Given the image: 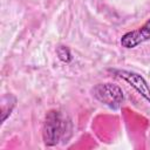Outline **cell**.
<instances>
[{
    "instance_id": "277c9868",
    "label": "cell",
    "mask_w": 150,
    "mask_h": 150,
    "mask_svg": "<svg viewBox=\"0 0 150 150\" xmlns=\"http://www.w3.org/2000/svg\"><path fill=\"white\" fill-rule=\"evenodd\" d=\"M150 40V19L138 29L125 33L121 38V46L124 48H135L138 45Z\"/></svg>"
},
{
    "instance_id": "5b68a950",
    "label": "cell",
    "mask_w": 150,
    "mask_h": 150,
    "mask_svg": "<svg viewBox=\"0 0 150 150\" xmlns=\"http://www.w3.org/2000/svg\"><path fill=\"white\" fill-rule=\"evenodd\" d=\"M6 96L2 97V103H1V122H5V120L12 114V110L15 107L16 98L12 94H8V102L6 101Z\"/></svg>"
},
{
    "instance_id": "3957f363",
    "label": "cell",
    "mask_w": 150,
    "mask_h": 150,
    "mask_svg": "<svg viewBox=\"0 0 150 150\" xmlns=\"http://www.w3.org/2000/svg\"><path fill=\"white\" fill-rule=\"evenodd\" d=\"M112 71L116 74V76L128 82L138 94H141V96H143L150 103V86L148 84V82L142 75H139L138 73L124 70V69H117V70L114 69Z\"/></svg>"
},
{
    "instance_id": "8992f818",
    "label": "cell",
    "mask_w": 150,
    "mask_h": 150,
    "mask_svg": "<svg viewBox=\"0 0 150 150\" xmlns=\"http://www.w3.org/2000/svg\"><path fill=\"white\" fill-rule=\"evenodd\" d=\"M56 55H57V57H59L62 62H64V63H69V62L71 61V59H73L69 48H68L67 46H62V45L56 48Z\"/></svg>"
},
{
    "instance_id": "7a4b0ae2",
    "label": "cell",
    "mask_w": 150,
    "mask_h": 150,
    "mask_svg": "<svg viewBox=\"0 0 150 150\" xmlns=\"http://www.w3.org/2000/svg\"><path fill=\"white\" fill-rule=\"evenodd\" d=\"M93 96L104 105L112 110H118L124 100L123 91L120 86L114 83H98L91 89Z\"/></svg>"
},
{
    "instance_id": "6da1fadb",
    "label": "cell",
    "mask_w": 150,
    "mask_h": 150,
    "mask_svg": "<svg viewBox=\"0 0 150 150\" xmlns=\"http://www.w3.org/2000/svg\"><path fill=\"white\" fill-rule=\"evenodd\" d=\"M69 122L66 116L56 109L49 110L43 121L42 125V139L47 146L56 145L68 130Z\"/></svg>"
}]
</instances>
